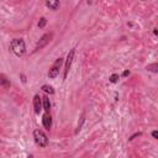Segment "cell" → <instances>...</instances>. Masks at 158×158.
Here are the masks:
<instances>
[{
    "label": "cell",
    "mask_w": 158,
    "mask_h": 158,
    "mask_svg": "<svg viewBox=\"0 0 158 158\" xmlns=\"http://www.w3.org/2000/svg\"><path fill=\"white\" fill-rule=\"evenodd\" d=\"M10 49L16 57H22L26 53V44L25 41L21 38H14L10 43Z\"/></svg>",
    "instance_id": "obj_1"
},
{
    "label": "cell",
    "mask_w": 158,
    "mask_h": 158,
    "mask_svg": "<svg viewBox=\"0 0 158 158\" xmlns=\"http://www.w3.org/2000/svg\"><path fill=\"white\" fill-rule=\"evenodd\" d=\"M33 138H35V142L37 146L40 147H47L48 144V137L47 135L41 131V130H35L33 131Z\"/></svg>",
    "instance_id": "obj_2"
},
{
    "label": "cell",
    "mask_w": 158,
    "mask_h": 158,
    "mask_svg": "<svg viewBox=\"0 0 158 158\" xmlns=\"http://www.w3.org/2000/svg\"><path fill=\"white\" fill-rule=\"evenodd\" d=\"M62 64H63V59H62L60 57L57 58L56 62L53 63V65H52V67L49 68V70H48V78H51V79L56 78V77L59 74V69H60Z\"/></svg>",
    "instance_id": "obj_3"
},
{
    "label": "cell",
    "mask_w": 158,
    "mask_h": 158,
    "mask_svg": "<svg viewBox=\"0 0 158 158\" xmlns=\"http://www.w3.org/2000/svg\"><path fill=\"white\" fill-rule=\"evenodd\" d=\"M52 37H53V33H52V32H47V33H44V35L40 38V41L37 42V44H36V47H35V51H40V49H42L43 47H46V46L51 42Z\"/></svg>",
    "instance_id": "obj_4"
},
{
    "label": "cell",
    "mask_w": 158,
    "mask_h": 158,
    "mask_svg": "<svg viewBox=\"0 0 158 158\" xmlns=\"http://www.w3.org/2000/svg\"><path fill=\"white\" fill-rule=\"evenodd\" d=\"M74 54H75V48H72L67 56V59H65V65H64V74H63V78L67 79V75L69 73V69L72 67V63H73V59H74Z\"/></svg>",
    "instance_id": "obj_5"
},
{
    "label": "cell",
    "mask_w": 158,
    "mask_h": 158,
    "mask_svg": "<svg viewBox=\"0 0 158 158\" xmlns=\"http://www.w3.org/2000/svg\"><path fill=\"white\" fill-rule=\"evenodd\" d=\"M41 96L38 95V94H36L35 96H33V109H35V112L38 115L40 112H41V110H42V101H41Z\"/></svg>",
    "instance_id": "obj_6"
},
{
    "label": "cell",
    "mask_w": 158,
    "mask_h": 158,
    "mask_svg": "<svg viewBox=\"0 0 158 158\" xmlns=\"http://www.w3.org/2000/svg\"><path fill=\"white\" fill-rule=\"evenodd\" d=\"M42 125H43V127L46 130H51V127H52V117H51V115L48 112H46L43 115V117H42Z\"/></svg>",
    "instance_id": "obj_7"
},
{
    "label": "cell",
    "mask_w": 158,
    "mask_h": 158,
    "mask_svg": "<svg viewBox=\"0 0 158 158\" xmlns=\"http://www.w3.org/2000/svg\"><path fill=\"white\" fill-rule=\"evenodd\" d=\"M46 5L49 10H57L59 7V0H46Z\"/></svg>",
    "instance_id": "obj_8"
},
{
    "label": "cell",
    "mask_w": 158,
    "mask_h": 158,
    "mask_svg": "<svg viewBox=\"0 0 158 158\" xmlns=\"http://www.w3.org/2000/svg\"><path fill=\"white\" fill-rule=\"evenodd\" d=\"M0 85L4 86V88H10V80L7 79V77L2 73H0Z\"/></svg>",
    "instance_id": "obj_9"
},
{
    "label": "cell",
    "mask_w": 158,
    "mask_h": 158,
    "mask_svg": "<svg viewBox=\"0 0 158 158\" xmlns=\"http://www.w3.org/2000/svg\"><path fill=\"white\" fill-rule=\"evenodd\" d=\"M42 101H43V110H44L46 112H49V110H51V102H49V99H48L47 96H43V98H42Z\"/></svg>",
    "instance_id": "obj_10"
},
{
    "label": "cell",
    "mask_w": 158,
    "mask_h": 158,
    "mask_svg": "<svg viewBox=\"0 0 158 158\" xmlns=\"http://www.w3.org/2000/svg\"><path fill=\"white\" fill-rule=\"evenodd\" d=\"M44 93H47V94H54V89L51 86V85H47V84H44V85H42V88H41Z\"/></svg>",
    "instance_id": "obj_11"
},
{
    "label": "cell",
    "mask_w": 158,
    "mask_h": 158,
    "mask_svg": "<svg viewBox=\"0 0 158 158\" xmlns=\"http://www.w3.org/2000/svg\"><path fill=\"white\" fill-rule=\"evenodd\" d=\"M157 68H158L157 63H152V64L147 65V70H151V72H153V73H157V72H158V70H157Z\"/></svg>",
    "instance_id": "obj_12"
},
{
    "label": "cell",
    "mask_w": 158,
    "mask_h": 158,
    "mask_svg": "<svg viewBox=\"0 0 158 158\" xmlns=\"http://www.w3.org/2000/svg\"><path fill=\"white\" fill-rule=\"evenodd\" d=\"M118 78H120V77H118V74H111V75H110V78H109V80H110L111 83H116V81L118 80Z\"/></svg>",
    "instance_id": "obj_13"
},
{
    "label": "cell",
    "mask_w": 158,
    "mask_h": 158,
    "mask_svg": "<svg viewBox=\"0 0 158 158\" xmlns=\"http://www.w3.org/2000/svg\"><path fill=\"white\" fill-rule=\"evenodd\" d=\"M46 23H47V20H46L44 17H42V19L40 20V22H38V27H40V28H43V27L46 26Z\"/></svg>",
    "instance_id": "obj_14"
},
{
    "label": "cell",
    "mask_w": 158,
    "mask_h": 158,
    "mask_svg": "<svg viewBox=\"0 0 158 158\" xmlns=\"http://www.w3.org/2000/svg\"><path fill=\"white\" fill-rule=\"evenodd\" d=\"M152 136H153V138L157 139V138H158V132H157V131H153V132H152Z\"/></svg>",
    "instance_id": "obj_15"
},
{
    "label": "cell",
    "mask_w": 158,
    "mask_h": 158,
    "mask_svg": "<svg viewBox=\"0 0 158 158\" xmlns=\"http://www.w3.org/2000/svg\"><path fill=\"white\" fill-rule=\"evenodd\" d=\"M137 136H141V132H138V133H136V135H133V136H131V138H130V141H132L135 137H137Z\"/></svg>",
    "instance_id": "obj_16"
},
{
    "label": "cell",
    "mask_w": 158,
    "mask_h": 158,
    "mask_svg": "<svg viewBox=\"0 0 158 158\" xmlns=\"http://www.w3.org/2000/svg\"><path fill=\"white\" fill-rule=\"evenodd\" d=\"M128 74H130V70H125V72H123V74H122V75H123V77H127V75H128Z\"/></svg>",
    "instance_id": "obj_17"
},
{
    "label": "cell",
    "mask_w": 158,
    "mask_h": 158,
    "mask_svg": "<svg viewBox=\"0 0 158 158\" xmlns=\"http://www.w3.org/2000/svg\"><path fill=\"white\" fill-rule=\"evenodd\" d=\"M153 33H154V35H156V36H157V35H158V31H157V28H153Z\"/></svg>",
    "instance_id": "obj_18"
},
{
    "label": "cell",
    "mask_w": 158,
    "mask_h": 158,
    "mask_svg": "<svg viewBox=\"0 0 158 158\" xmlns=\"http://www.w3.org/2000/svg\"><path fill=\"white\" fill-rule=\"evenodd\" d=\"M143 1H146V0H143Z\"/></svg>",
    "instance_id": "obj_19"
}]
</instances>
